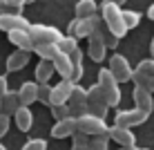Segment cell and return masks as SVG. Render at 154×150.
<instances>
[{
	"mask_svg": "<svg viewBox=\"0 0 154 150\" xmlns=\"http://www.w3.org/2000/svg\"><path fill=\"white\" fill-rule=\"evenodd\" d=\"M98 14L100 18H103L105 27H107L116 38H125L127 36V27H125V20H123V9L112 5L109 0H103V2L98 5Z\"/></svg>",
	"mask_w": 154,
	"mask_h": 150,
	"instance_id": "1",
	"label": "cell"
},
{
	"mask_svg": "<svg viewBox=\"0 0 154 150\" xmlns=\"http://www.w3.org/2000/svg\"><path fill=\"white\" fill-rule=\"evenodd\" d=\"M98 88H100V92L105 96L107 108H119V103H121V85L116 83V78L112 76V72H109L107 67L98 69Z\"/></svg>",
	"mask_w": 154,
	"mask_h": 150,
	"instance_id": "2",
	"label": "cell"
},
{
	"mask_svg": "<svg viewBox=\"0 0 154 150\" xmlns=\"http://www.w3.org/2000/svg\"><path fill=\"white\" fill-rule=\"evenodd\" d=\"M29 36L31 40H34V45H58L60 43V38L65 34H63L58 27H54V25H29Z\"/></svg>",
	"mask_w": 154,
	"mask_h": 150,
	"instance_id": "3",
	"label": "cell"
},
{
	"mask_svg": "<svg viewBox=\"0 0 154 150\" xmlns=\"http://www.w3.org/2000/svg\"><path fill=\"white\" fill-rule=\"evenodd\" d=\"M76 130L78 132H85L87 137H107L109 135V126L105 119H98V116L85 112L83 116L76 119Z\"/></svg>",
	"mask_w": 154,
	"mask_h": 150,
	"instance_id": "4",
	"label": "cell"
},
{
	"mask_svg": "<svg viewBox=\"0 0 154 150\" xmlns=\"http://www.w3.org/2000/svg\"><path fill=\"white\" fill-rule=\"evenodd\" d=\"M85 96H87V112L94 116H98V119H105L107 116V103H105V96L100 92L98 83L89 85L87 90H85Z\"/></svg>",
	"mask_w": 154,
	"mask_h": 150,
	"instance_id": "5",
	"label": "cell"
},
{
	"mask_svg": "<svg viewBox=\"0 0 154 150\" xmlns=\"http://www.w3.org/2000/svg\"><path fill=\"white\" fill-rule=\"evenodd\" d=\"M109 72H112V76L116 78V83H127L132 81V72H134V67L130 65V61L123 56V54H114L109 58Z\"/></svg>",
	"mask_w": 154,
	"mask_h": 150,
	"instance_id": "6",
	"label": "cell"
},
{
	"mask_svg": "<svg viewBox=\"0 0 154 150\" xmlns=\"http://www.w3.org/2000/svg\"><path fill=\"white\" fill-rule=\"evenodd\" d=\"M147 116H150V114H145V112H141V110H136V108H132V110H119V112H116V116H114V126L132 130V128L145 123Z\"/></svg>",
	"mask_w": 154,
	"mask_h": 150,
	"instance_id": "7",
	"label": "cell"
},
{
	"mask_svg": "<svg viewBox=\"0 0 154 150\" xmlns=\"http://www.w3.org/2000/svg\"><path fill=\"white\" fill-rule=\"evenodd\" d=\"M0 29L2 31H27L29 29V20L23 14H11V11H0Z\"/></svg>",
	"mask_w": 154,
	"mask_h": 150,
	"instance_id": "8",
	"label": "cell"
},
{
	"mask_svg": "<svg viewBox=\"0 0 154 150\" xmlns=\"http://www.w3.org/2000/svg\"><path fill=\"white\" fill-rule=\"evenodd\" d=\"M67 108H69V116L78 119L87 112V96H85V90L81 85H74L69 99H67Z\"/></svg>",
	"mask_w": 154,
	"mask_h": 150,
	"instance_id": "9",
	"label": "cell"
},
{
	"mask_svg": "<svg viewBox=\"0 0 154 150\" xmlns=\"http://www.w3.org/2000/svg\"><path fill=\"white\" fill-rule=\"evenodd\" d=\"M74 85L78 83H72L69 78H63L58 85H51V99H49V108H54V105H65L67 99H69Z\"/></svg>",
	"mask_w": 154,
	"mask_h": 150,
	"instance_id": "10",
	"label": "cell"
},
{
	"mask_svg": "<svg viewBox=\"0 0 154 150\" xmlns=\"http://www.w3.org/2000/svg\"><path fill=\"white\" fill-rule=\"evenodd\" d=\"M92 29H94V23L92 18H74L69 25H67V36H74V38H89L92 36Z\"/></svg>",
	"mask_w": 154,
	"mask_h": 150,
	"instance_id": "11",
	"label": "cell"
},
{
	"mask_svg": "<svg viewBox=\"0 0 154 150\" xmlns=\"http://www.w3.org/2000/svg\"><path fill=\"white\" fill-rule=\"evenodd\" d=\"M154 76V65H152V58H143L139 65L134 67V72H132V81H134L136 88H145L147 78Z\"/></svg>",
	"mask_w": 154,
	"mask_h": 150,
	"instance_id": "12",
	"label": "cell"
},
{
	"mask_svg": "<svg viewBox=\"0 0 154 150\" xmlns=\"http://www.w3.org/2000/svg\"><path fill=\"white\" fill-rule=\"evenodd\" d=\"M109 139H114L116 143H119L121 148H134L136 146V137L132 130H127V128H119V126H112L109 128Z\"/></svg>",
	"mask_w": 154,
	"mask_h": 150,
	"instance_id": "13",
	"label": "cell"
},
{
	"mask_svg": "<svg viewBox=\"0 0 154 150\" xmlns=\"http://www.w3.org/2000/svg\"><path fill=\"white\" fill-rule=\"evenodd\" d=\"M132 99H134V103H136V110L145 112V114H152L154 99H152V94L147 92L145 88H136V85H134V90H132Z\"/></svg>",
	"mask_w": 154,
	"mask_h": 150,
	"instance_id": "14",
	"label": "cell"
},
{
	"mask_svg": "<svg viewBox=\"0 0 154 150\" xmlns=\"http://www.w3.org/2000/svg\"><path fill=\"white\" fill-rule=\"evenodd\" d=\"M18 99H20V105H25V108H29L31 103H36V101H38V83L36 81H25L18 90Z\"/></svg>",
	"mask_w": 154,
	"mask_h": 150,
	"instance_id": "15",
	"label": "cell"
},
{
	"mask_svg": "<svg viewBox=\"0 0 154 150\" xmlns=\"http://www.w3.org/2000/svg\"><path fill=\"white\" fill-rule=\"evenodd\" d=\"M74 132H76V119H74V116H67V119L54 123L49 135L54 139H67V137H72Z\"/></svg>",
	"mask_w": 154,
	"mask_h": 150,
	"instance_id": "16",
	"label": "cell"
},
{
	"mask_svg": "<svg viewBox=\"0 0 154 150\" xmlns=\"http://www.w3.org/2000/svg\"><path fill=\"white\" fill-rule=\"evenodd\" d=\"M7 38H9V43L11 45H16L20 52H34V40H31V36H29V31H9L7 34Z\"/></svg>",
	"mask_w": 154,
	"mask_h": 150,
	"instance_id": "17",
	"label": "cell"
},
{
	"mask_svg": "<svg viewBox=\"0 0 154 150\" xmlns=\"http://www.w3.org/2000/svg\"><path fill=\"white\" fill-rule=\"evenodd\" d=\"M0 105H2V114H7V116H14L18 112V108H23L20 99H18V92H11V90L0 99Z\"/></svg>",
	"mask_w": 154,
	"mask_h": 150,
	"instance_id": "18",
	"label": "cell"
},
{
	"mask_svg": "<svg viewBox=\"0 0 154 150\" xmlns=\"http://www.w3.org/2000/svg\"><path fill=\"white\" fill-rule=\"evenodd\" d=\"M69 61H72V76H69V81L78 83L83 78V72H85V67H83V49L81 47L69 54Z\"/></svg>",
	"mask_w": 154,
	"mask_h": 150,
	"instance_id": "19",
	"label": "cell"
},
{
	"mask_svg": "<svg viewBox=\"0 0 154 150\" xmlns=\"http://www.w3.org/2000/svg\"><path fill=\"white\" fill-rule=\"evenodd\" d=\"M29 63V54L27 52H20V49H16L14 54H9V58H7V72H20L25 65Z\"/></svg>",
	"mask_w": 154,
	"mask_h": 150,
	"instance_id": "20",
	"label": "cell"
},
{
	"mask_svg": "<svg viewBox=\"0 0 154 150\" xmlns=\"http://www.w3.org/2000/svg\"><path fill=\"white\" fill-rule=\"evenodd\" d=\"M14 121H16V128H18L20 132H27L31 130V123H34V114H31L29 108H18V112L14 114Z\"/></svg>",
	"mask_w": 154,
	"mask_h": 150,
	"instance_id": "21",
	"label": "cell"
},
{
	"mask_svg": "<svg viewBox=\"0 0 154 150\" xmlns=\"http://www.w3.org/2000/svg\"><path fill=\"white\" fill-rule=\"evenodd\" d=\"M98 14L96 0H78L76 2V18H94Z\"/></svg>",
	"mask_w": 154,
	"mask_h": 150,
	"instance_id": "22",
	"label": "cell"
},
{
	"mask_svg": "<svg viewBox=\"0 0 154 150\" xmlns=\"http://www.w3.org/2000/svg\"><path fill=\"white\" fill-rule=\"evenodd\" d=\"M51 65H54V72H58L63 78H69L72 76V61H69V56L67 54H58L54 61H51Z\"/></svg>",
	"mask_w": 154,
	"mask_h": 150,
	"instance_id": "23",
	"label": "cell"
},
{
	"mask_svg": "<svg viewBox=\"0 0 154 150\" xmlns=\"http://www.w3.org/2000/svg\"><path fill=\"white\" fill-rule=\"evenodd\" d=\"M54 76V65L49 61H40L36 65V83L42 85V83H49V78Z\"/></svg>",
	"mask_w": 154,
	"mask_h": 150,
	"instance_id": "24",
	"label": "cell"
},
{
	"mask_svg": "<svg viewBox=\"0 0 154 150\" xmlns=\"http://www.w3.org/2000/svg\"><path fill=\"white\" fill-rule=\"evenodd\" d=\"M34 52L40 56V61H54V58L60 54V49H58V45H36Z\"/></svg>",
	"mask_w": 154,
	"mask_h": 150,
	"instance_id": "25",
	"label": "cell"
},
{
	"mask_svg": "<svg viewBox=\"0 0 154 150\" xmlns=\"http://www.w3.org/2000/svg\"><path fill=\"white\" fill-rule=\"evenodd\" d=\"M58 49H60L63 54L69 56L72 52H76V49H78V40L74 38V36H63L60 43H58Z\"/></svg>",
	"mask_w": 154,
	"mask_h": 150,
	"instance_id": "26",
	"label": "cell"
},
{
	"mask_svg": "<svg viewBox=\"0 0 154 150\" xmlns=\"http://www.w3.org/2000/svg\"><path fill=\"white\" fill-rule=\"evenodd\" d=\"M123 20H125L127 31H130V29H134L136 25L141 23V14H139V11H134V9H127V11H123Z\"/></svg>",
	"mask_w": 154,
	"mask_h": 150,
	"instance_id": "27",
	"label": "cell"
},
{
	"mask_svg": "<svg viewBox=\"0 0 154 150\" xmlns=\"http://www.w3.org/2000/svg\"><path fill=\"white\" fill-rule=\"evenodd\" d=\"M109 146V137H92L89 139V150H107Z\"/></svg>",
	"mask_w": 154,
	"mask_h": 150,
	"instance_id": "28",
	"label": "cell"
},
{
	"mask_svg": "<svg viewBox=\"0 0 154 150\" xmlns=\"http://www.w3.org/2000/svg\"><path fill=\"white\" fill-rule=\"evenodd\" d=\"M49 99H51V85L49 83L38 85V101L42 105H49Z\"/></svg>",
	"mask_w": 154,
	"mask_h": 150,
	"instance_id": "29",
	"label": "cell"
},
{
	"mask_svg": "<svg viewBox=\"0 0 154 150\" xmlns=\"http://www.w3.org/2000/svg\"><path fill=\"white\" fill-rule=\"evenodd\" d=\"M27 5V0H5V11L11 14H20V9Z\"/></svg>",
	"mask_w": 154,
	"mask_h": 150,
	"instance_id": "30",
	"label": "cell"
},
{
	"mask_svg": "<svg viewBox=\"0 0 154 150\" xmlns=\"http://www.w3.org/2000/svg\"><path fill=\"white\" fill-rule=\"evenodd\" d=\"M51 116H54L56 121L67 119V116H69V108H67V103L65 105H54V108H51Z\"/></svg>",
	"mask_w": 154,
	"mask_h": 150,
	"instance_id": "31",
	"label": "cell"
},
{
	"mask_svg": "<svg viewBox=\"0 0 154 150\" xmlns=\"http://www.w3.org/2000/svg\"><path fill=\"white\" fill-rule=\"evenodd\" d=\"M23 150H47V141L45 139H29L23 146Z\"/></svg>",
	"mask_w": 154,
	"mask_h": 150,
	"instance_id": "32",
	"label": "cell"
},
{
	"mask_svg": "<svg viewBox=\"0 0 154 150\" xmlns=\"http://www.w3.org/2000/svg\"><path fill=\"white\" fill-rule=\"evenodd\" d=\"M69 139H72V146H89V139H92V137H87L85 132H78L76 130Z\"/></svg>",
	"mask_w": 154,
	"mask_h": 150,
	"instance_id": "33",
	"label": "cell"
},
{
	"mask_svg": "<svg viewBox=\"0 0 154 150\" xmlns=\"http://www.w3.org/2000/svg\"><path fill=\"white\" fill-rule=\"evenodd\" d=\"M103 43H105V47H107V49H116V45H119V38H116V36H114L109 29H105V31H103Z\"/></svg>",
	"mask_w": 154,
	"mask_h": 150,
	"instance_id": "34",
	"label": "cell"
},
{
	"mask_svg": "<svg viewBox=\"0 0 154 150\" xmlns=\"http://www.w3.org/2000/svg\"><path fill=\"white\" fill-rule=\"evenodd\" d=\"M9 126H11V116L7 114H0V139L9 132Z\"/></svg>",
	"mask_w": 154,
	"mask_h": 150,
	"instance_id": "35",
	"label": "cell"
},
{
	"mask_svg": "<svg viewBox=\"0 0 154 150\" xmlns=\"http://www.w3.org/2000/svg\"><path fill=\"white\" fill-rule=\"evenodd\" d=\"M7 85H9V83H7V76H0V99H2V96L9 92Z\"/></svg>",
	"mask_w": 154,
	"mask_h": 150,
	"instance_id": "36",
	"label": "cell"
},
{
	"mask_svg": "<svg viewBox=\"0 0 154 150\" xmlns=\"http://www.w3.org/2000/svg\"><path fill=\"white\" fill-rule=\"evenodd\" d=\"M145 90H147L150 94H154V76H150V78H147V83H145Z\"/></svg>",
	"mask_w": 154,
	"mask_h": 150,
	"instance_id": "37",
	"label": "cell"
},
{
	"mask_svg": "<svg viewBox=\"0 0 154 150\" xmlns=\"http://www.w3.org/2000/svg\"><path fill=\"white\" fill-rule=\"evenodd\" d=\"M147 18H150V20H154V2L150 5V9H147Z\"/></svg>",
	"mask_w": 154,
	"mask_h": 150,
	"instance_id": "38",
	"label": "cell"
},
{
	"mask_svg": "<svg viewBox=\"0 0 154 150\" xmlns=\"http://www.w3.org/2000/svg\"><path fill=\"white\" fill-rule=\"evenodd\" d=\"M109 2H112V5H116V7H121V5H125L127 0H109Z\"/></svg>",
	"mask_w": 154,
	"mask_h": 150,
	"instance_id": "39",
	"label": "cell"
},
{
	"mask_svg": "<svg viewBox=\"0 0 154 150\" xmlns=\"http://www.w3.org/2000/svg\"><path fill=\"white\" fill-rule=\"evenodd\" d=\"M72 150H89L87 146H72Z\"/></svg>",
	"mask_w": 154,
	"mask_h": 150,
	"instance_id": "40",
	"label": "cell"
},
{
	"mask_svg": "<svg viewBox=\"0 0 154 150\" xmlns=\"http://www.w3.org/2000/svg\"><path fill=\"white\" fill-rule=\"evenodd\" d=\"M150 52L154 54V38H152V43H150Z\"/></svg>",
	"mask_w": 154,
	"mask_h": 150,
	"instance_id": "41",
	"label": "cell"
},
{
	"mask_svg": "<svg viewBox=\"0 0 154 150\" xmlns=\"http://www.w3.org/2000/svg\"><path fill=\"white\" fill-rule=\"evenodd\" d=\"M2 9H5V0H0V11H2Z\"/></svg>",
	"mask_w": 154,
	"mask_h": 150,
	"instance_id": "42",
	"label": "cell"
},
{
	"mask_svg": "<svg viewBox=\"0 0 154 150\" xmlns=\"http://www.w3.org/2000/svg\"><path fill=\"white\" fill-rule=\"evenodd\" d=\"M0 150H7V148H5V146H2V143H0Z\"/></svg>",
	"mask_w": 154,
	"mask_h": 150,
	"instance_id": "43",
	"label": "cell"
},
{
	"mask_svg": "<svg viewBox=\"0 0 154 150\" xmlns=\"http://www.w3.org/2000/svg\"><path fill=\"white\" fill-rule=\"evenodd\" d=\"M0 114H2V105H0Z\"/></svg>",
	"mask_w": 154,
	"mask_h": 150,
	"instance_id": "44",
	"label": "cell"
},
{
	"mask_svg": "<svg viewBox=\"0 0 154 150\" xmlns=\"http://www.w3.org/2000/svg\"><path fill=\"white\" fill-rule=\"evenodd\" d=\"M27 2H36V0H27Z\"/></svg>",
	"mask_w": 154,
	"mask_h": 150,
	"instance_id": "45",
	"label": "cell"
},
{
	"mask_svg": "<svg viewBox=\"0 0 154 150\" xmlns=\"http://www.w3.org/2000/svg\"><path fill=\"white\" fill-rule=\"evenodd\" d=\"M141 150H150V148H141Z\"/></svg>",
	"mask_w": 154,
	"mask_h": 150,
	"instance_id": "46",
	"label": "cell"
},
{
	"mask_svg": "<svg viewBox=\"0 0 154 150\" xmlns=\"http://www.w3.org/2000/svg\"><path fill=\"white\" fill-rule=\"evenodd\" d=\"M119 150H127V148H119Z\"/></svg>",
	"mask_w": 154,
	"mask_h": 150,
	"instance_id": "47",
	"label": "cell"
},
{
	"mask_svg": "<svg viewBox=\"0 0 154 150\" xmlns=\"http://www.w3.org/2000/svg\"><path fill=\"white\" fill-rule=\"evenodd\" d=\"M152 65H154V58H152Z\"/></svg>",
	"mask_w": 154,
	"mask_h": 150,
	"instance_id": "48",
	"label": "cell"
}]
</instances>
